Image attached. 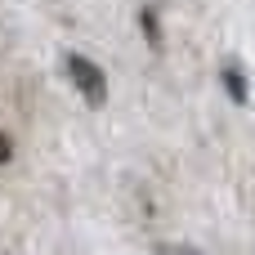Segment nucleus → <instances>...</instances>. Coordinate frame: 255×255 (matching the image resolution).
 <instances>
[{"instance_id":"nucleus-1","label":"nucleus","mask_w":255,"mask_h":255,"mask_svg":"<svg viewBox=\"0 0 255 255\" xmlns=\"http://www.w3.org/2000/svg\"><path fill=\"white\" fill-rule=\"evenodd\" d=\"M67 76H72L76 94H81L90 108H103V103H108V76H103V67H99L94 58H85V54H67Z\"/></svg>"},{"instance_id":"nucleus-2","label":"nucleus","mask_w":255,"mask_h":255,"mask_svg":"<svg viewBox=\"0 0 255 255\" xmlns=\"http://www.w3.org/2000/svg\"><path fill=\"white\" fill-rule=\"evenodd\" d=\"M220 81H224V90H229L233 103H247V99H251V90H247V72H242L238 63H224V67H220Z\"/></svg>"},{"instance_id":"nucleus-3","label":"nucleus","mask_w":255,"mask_h":255,"mask_svg":"<svg viewBox=\"0 0 255 255\" xmlns=\"http://www.w3.org/2000/svg\"><path fill=\"white\" fill-rule=\"evenodd\" d=\"M139 27H143L148 45L157 49V45H161V22H157V9H139Z\"/></svg>"},{"instance_id":"nucleus-4","label":"nucleus","mask_w":255,"mask_h":255,"mask_svg":"<svg viewBox=\"0 0 255 255\" xmlns=\"http://www.w3.org/2000/svg\"><path fill=\"white\" fill-rule=\"evenodd\" d=\"M9 157H13V143H9V134H4V130H0V166H4V161H9Z\"/></svg>"}]
</instances>
